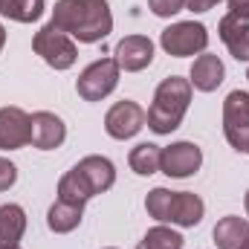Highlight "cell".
<instances>
[{"mask_svg":"<svg viewBox=\"0 0 249 249\" xmlns=\"http://www.w3.org/2000/svg\"><path fill=\"white\" fill-rule=\"evenodd\" d=\"M50 23L81 44H99L113 32L107 0H58Z\"/></svg>","mask_w":249,"mask_h":249,"instance_id":"cell-1","label":"cell"},{"mask_svg":"<svg viewBox=\"0 0 249 249\" xmlns=\"http://www.w3.org/2000/svg\"><path fill=\"white\" fill-rule=\"evenodd\" d=\"M191 81L180 78V75H168L160 81L157 93H154V102L148 107V127L160 136L177 130L183 116H186L188 105H191Z\"/></svg>","mask_w":249,"mask_h":249,"instance_id":"cell-2","label":"cell"},{"mask_svg":"<svg viewBox=\"0 0 249 249\" xmlns=\"http://www.w3.org/2000/svg\"><path fill=\"white\" fill-rule=\"evenodd\" d=\"M160 47L174 55V58H188V55H200L209 47V29L197 20H180L171 23L168 29H162L160 35Z\"/></svg>","mask_w":249,"mask_h":249,"instance_id":"cell-3","label":"cell"},{"mask_svg":"<svg viewBox=\"0 0 249 249\" xmlns=\"http://www.w3.org/2000/svg\"><path fill=\"white\" fill-rule=\"evenodd\" d=\"M32 50H35V55H41L44 61L50 64L53 70H70V67L75 64V58H78L75 41H72L67 32L55 29L53 23H47V26H41V29L35 32Z\"/></svg>","mask_w":249,"mask_h":249,"instance_id":"cell-4","label":"cell"},{"mask_svg":"<svg viewBox=\"0 0 249 249\" xmlns=\"http://www.w3.org/2000/svg\"><path fill=\"white\" fill-rule=\"evenodd\" d=\"M119 72L122 70H119L116 58H99L90 67H84V72L75 81V90H78V96L84 102H102V99H107L116 90Z\"/></svg>","mask_w":249,"mask_h":249,"instance_id":"cell-5","label":"cell"},{"mask_svg":"<svg viewBox=\"0 0 249 249\" xmlns=\"http://www.w3.org/2000/svg\"><path fill=\"white\" fill-rule=\"evenodd\" d=\"M223 133L226 142L247 154L249 148V93L244 90H232L223 102Z\"/></svg>","mask_w":249,"mask_h":249,"instance_id":"cell-6","label":"cell"},{"mask_svg":"<svg viewBox=\"0 0 249 249\" xmlns=\"http://www.w3.org/2000/svg\"><path fill=\"white\" fill-rule=\"evenodd\" d=\"M203 165V151L194 142H171L168 148H162L160 157V171L165 177L174 180H186L191 174H197Z\"/></svg>","mask_w":249,"mask_h":249,"instance_id":"cell-7","label":"cell"},{"mask_svg":"<svg viewBox=\"0 0 249 249\" xmlns=\"http://www.w3.org/2000/svg\"><path fill=\"white\" fill-rule=\"evenodd\" d=\"M145 124H148V110H142V105H136V102H130V99L116 102V105L107 110V116H105V130H107V136H113V139H119V142L136 136Z\"/></svg>","mask_w":249,"mask_h":249,"instance_id":"cell-8","label":"cell"},{"mask_svg":"<svg viewBox=\"0 0 249 249\" xmlns=\"http://www.w3.org/2000/svg\"><path fill=\"white\" fill-rule=\"evenodd\" d=\"M32 142V116L20 107H0V151H18Z\"/></svg>","mask_w":249,"mask_h":249,"instance_id":"cell-9","label":"cell"},{"mask_svg":"<svg viewBox=\"0 0 249 249\" xmlns=\"http://www.w3.org/2000/svg\"><path fill=\"white\" fill-rule=\"evenodd\" d=\"M113 58L119 64V70L139 72V70L151 67V61H154V44L145 35H124L122 41L116 44V55Z\"/></svg>","mask_w":249,"mask_h":249,"instance_id":"cell-10","label":"cell"},{"mask_svg":"<svg viewBox=\"0 0 249 249\" xmlns=\"http://www.w3.org/2000/svg\"><path fill=\"white\" fill-rule=\"evenodd\" d=\"M67 139V124L61 116L50 113V110H38L32 113V148L38 151H55L61 148Z\"/></svg>","mask_w":249,"mask_h":249,"instance_id":"cell-11","label":"cell"},{"mask_svg":"<svg viewBox=\"0 0 249 249\" xmlns=\"http://www.w3.org/2000/svg\"><path fill=\"white\" fill-rule=\"evenodd\" d=\"M223 75H226V67H223V61H220L217 55H212V53H200V55L194 58V64H191L188 81H191L194 90H200V93H212V90H217V87L223 84Z\"/></svg>","mask_w":249,"mask_h":249,"instance_id":"cell-12","label":"cell"},{"mask_svg":"<svg viewBox=\"0 0 249 249\" xmlns=\"http://www.w3.org/2000/svg\"><path fill=\"white\" fill-rule=\"evenodd\" d=\"M75 171L87 180L93 197H96V194H105L107 188H113V183H116V168H113V162H110L107 157H99V154L84 157V160L75 165Z\"/></svg>","mask_w":249,"mask_h":249,"instance_id":"cell-13","label":"cell"},{"mask_svg":"<svg viewBox=\"0 0 249 249\" xmlns=\"http://www.w3.org/2000/svg\"><path fill=\"white\" fill-rule=\"evenodd\" d=\"M217 35L226 44L229 55L238 61H249V20H241L235 15H223L217 23Z\"/></svg>","mask_w":249,"mask_h":249,"instance_id":"cell-14","label":"cell"},{"mask_svg":"<svg viewBox=\"0 0 249 249\" xmlns=\"http://www.w3.org/2000/svg\"><path fill=\"white\" fill-rule=\"evenodd\" d=\"M203 212H206V203L197 194H191V191H174L168 223L183 226V229H194L203 220Z\"/></svg>","mask_w":249,"mask_h":249,"instance_id":"cell-15","label":"cell"},{"mask_svg":"<svg viewBox=\"0 0 249 249\" xmlns=\"http://www.w3.org/2000/svg\"><path fill=\"white\" fill-rule=\"evenodd\" d=\"M23 232H26V212L18 203L0 206V249L18 247Z\"/></svg>","mask_w":249,"mask_h":249,"instance_id":"cell-16","label":"cell"},{"mask_svg":"<svg viewBox=\"0 0 249 249\" xmlns=\"http://www.w3.org/2000/svg\"><path fill=\"white\" fill-rule=\"evenodd\" d=\"M212 238H214L217 249H244V244L249 241V220L229 214V217L217 220Z\"/></svg>","mask_w":249,"mask_h":249,"instance_id":"cell-17","label":"cell"},{"mask_svg":"<svg viewBox=\"0 0 249 249\" xmlns=\"http://www.w3.org/2000/svg\"><path fill=\"white\" fill-rule=\"evenodd\" d=\"M84 217V206H75V203H67V200H55L47 212V226L55 232V235H67L72 229H78Z\"/></svg>","mask_w":249,"mask_h":249,"instance_id":"cell-18","label":"cell"},{"mask_svg":"<svg viewBox=\"0 0 249 249\" xmlns=\"http://www.w3.org/2000/svg\"><path fill=\"white\" fill-rule=\"evenodd\" d=\"M160 157H162V148H160V145H154V142H139V145L130 151L127 162H130V168H133L139 177H151V174L160 171Z\"/></svg>","mask_w":249,"mask_h":249,"instance_id":"cell-19","label":"cell"},{"mask_svg":"<svg viewBox=\"0 0 249 249\" xmlns=\"http://www.w3.org/2000/svg\"><path fill=\"white\" fill-rule=\"evenodd\" d=\"M44 0H0V15L18 23H32L44 15Z\"/></svg>","mask_w":249,"mask_h":249,"instance_id":"cell-20","label":"cell"},{"mask_svg":"<svg viewBox=\"0 0 249 249\" xmlns=\"http://www.w3.org/2000/svg\"><path fill=\"white\" fill-rule=\"evenodd\" d=\"M90 197H93V191H90L87 180H84L75 168H72V171H67L61 180H58V200L75 203V206H84Z\"/></svg>","mask_w":249,"mask_h":249,"instance_id":"cell-21","label":"cell"},{"mask_svg":"<svg viewBox=\"0 0 249 249\" xmlns=\"http://www.w3.org/2000/svg\"><path fill=\"white\" fill-rule=\"evenodd\" d=\"M183 235L168 229V226H154L148 229V235L142 238V244L136 249H183Z\"/></svg>","mask_w":249,"mask_h":249,"instance_id":"cell-22","label":"cell"},{"mask_svg":"<svg viewBox=\"0 0 249 249\" xmlns=\"http://www.w3.org/2000/svg\"><path fill=\"white\" fill-rule=\"evenodd\" d=\"M171 200H174V191L168 188H154L148 197H145V209L154 220L160 223H168V214H171Z\"/></svg>","mask_w":249,"mask_h":249,"instance_id":"cell-23","label":"cell"},{"mask_svg":"<svg viewBox=\"0 0 249 249\" xmlns=\"http://www.w3.org/2000/svg\"><path fill=\"white\" fill-rule=\"evenodd\" d=\"M148 9L157 18H174L177 12L186 9V0H148Z\"/></svg>","mask_w":249,"mask_h":249,"instance_id":"cell-24","label":"cell"},{"mask_svg":"<svg viewBox=\"0 0 249 249\" xmlns=\"http://www.w3.org/2000/svg\"><path fill=\"white\" fill-rule=\"evenodd\" d=\"M15 183H18V168H15V162H9L6 157H0V191H9Z\"/></svg>","mask_w":249,"mask_h":249,"instance_id":"cell-25","label":"cell"},{"mask_svg":"<svg viewBox=\"0 0 249 249\" xmlns=\"http://www.w3.org/2000/svg\"><path fill=\"white\" fill-rule=\"evenodd\" d=\"M226 3H229V15L249 20V0H226Z\"/></svg>","mask_w":249,"mask_h":249,"instance_id":"cell-26","label":"cell"},{"mask_svg":"<svg viewBox=\"0 0 249 249\" xmlns=\"http://www.w3.org/2000/svg\"><path fill=\"white\" fill-rule=\"evenodd\" d=\"M220 0H186V6L191 12H209L212 6H217Z\"/></svg>","mask_w":249,"mask_h":249,"instance_id":"cell-27","label":"cell"},{"mask_svg":"<svg viewBox=\"0 0 249 249\" xmlns=\"http://www.w3.org/2000/svg\"><path fill=\"white\" fill-rule=\"evenodd\" d=\"M3 47H6V29H3V23H0V53H3Z\"/></svg>","mask_w":249,"mask_h":249,"instance_id":"cell-28","label":"cell"},{"mask_svg":"<svg viewBox=\"0 0 249 249\" xmlns=\"http://www.w3.org/2000/svg\"><path fill=\"white\" fill-rule=\"evenodd\" d=\"M247 214H249V191H247Z\"/></svg>","mask_w":249,"mask_h":249,"instance_id":"cell-29","label":"cell"},{"mask_svg":"<svg viewBox=\"0 0 249 249\" xmlns=\"http://www.w3.org/2000/svg\"><path fill=\"white\" fill-rule=\"evenodd\" d=\"M244 249H249V241H247V244H244Z\"/></svg>","mask_w":249,"mask_h":249,"instance_id":"cell-30","label":"cell"},{"mask_svg":"<svg viewBox=\"0 0 249 249\" xmlns=\"http://www.w3.org/2000/svg\"><path fill=\"white\" fill-rule=\"evenodd\" d=\"M247 78H249V70H247Z\"/></svg>","mask_w":249,"mask_h":249,"instance_id":"cell-31","label":"cell"},{"mask_svg":"<svg viewBox=\"0 0 249 249\" xmlns=\"http://www.w3.org/2000/svg\"><path fill=\"white\" fill-rule=\"evenodd\" d=\"M12 249H20V247H12Z\"/></svg>","mask_w":249,"mask_h":249,"instance_id":"cell-32","label":"cell"},{"mask_svg":"<svg viewBox=\"0 0 249 249\" xmlns=\"http://www.w3.org/2000/svg\"><path fill=\"white\" fill-rule=\"evenodd\" d=\"M247 154H249V148H247Z\"/></svg>","mask_w":249,"mask_h":249,"instance_id":"cell-33","label":"cell"}]
</instances>
